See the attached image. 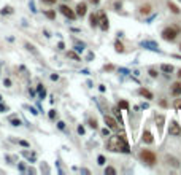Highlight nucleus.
Here are the masks:
<instances>
[{
    "label": "nucleus",
    "instance_id": "nucleus-1",
    "mask_svg": "<svg viewBox=\"0 0 181 175\" xmlns=\"http://www.w3.org/2000/svg\"><path fill=\"white\" fill-rule=\"evenodd\" d=\"M107 148L110 151H124L129 153V145L124 139V135H111L107 142Z\"/></svg>",
    "mask_w": 181,
    "mask_h": 175
},
{
    "label": "nucleus",
    "instance_id": "nucleus-2",
    "mask_svg": "<svg viewBox=\"0 0 181 175\" xmlns=\"http://www.w3.org/2000/svg\"><path fill=\"white\" fill-rule=\"evenodd\" d=\"M179 29L178 27H167V29H164V32H162V38L167 40V42H173L176 38Z\"/></svg>",
    "mask_w": 181,
    "mask_h": 175
},
{
    "label": "nucleus",
    "instance_id": "nucleus-3",
    "mask_svg": "<svg viewBox=\"0 0 181 175\" xmlns=\"http://www.w3.org/2000/svg\"><path fill=\"white\" fill-rule=\"evenodd\" d=\"M140 158H141L143 162H146L148 165H152V164L156 162V154L152 153V151H149V150H143L140 153Z\"/></svg>",
    "mask_w": 181,
    "mask_h": 175
},
{
    "label": "nucleus",
    "instance_id": "nucleus-4",
    "mask_svg": "<svg viewBox=\"0 0 181 175\" xmlns=\"http://www.w3.org/2000/svg\"><path fill=\"white\" fill-rule=\"evenodd\" d=\"M168 134L173 135V137H179L181 135V126L176 123V121H171L168 124Z\"/></svg>",
    "mask_w": 181,
    "mask_h": 175
},
{
    "label": "nucleus",
    "instance_id": "nucleus-5",
    "mask_svg": "<svg viewBox=\"0 0 181 175\" xmlns=\"http://www.w3.org/2000/svg\"><path fill=\"white\" fill-rule=\"evenodd\" d=\"M59 11H61L65 18H69V19H75V16H76V13L72 10V8L67 6V5H61V6H59Z\"/></svg>",
    "mask_w": 181,
    "mask_h": 175
},
{
    "label": "nucleus",
    "instance_id": "nucleus-6",
    "mask_svg": "<svg viewBox=\"0 0 181 175\" xmlns=\"http://www.w3.org/2000/svg\"><path fill=\"white\" fill-rule=\"evenodd\" d=\"M99 24H100V27H102V30H107L108 29V19H107V16H105V13H100L99 14Z\"/></svg>",
    "mask_w": 181,
    "mask_h": 175
},
{
    "label": "nucleus",
    "instance_id": "nucleus-7",
    "mask_svg": "<svg viewBox=\"0 0 181 175\" xmlns=\"http://www.w3.org/2000/svg\"><path fill=\"white\" fill-rule=\"evenodd\" d=\"M86 11H88V6H86L84 2H81V3L76 5V14H78V16H84Z\"/></svg>",
    "mask_w": 181,
    "mask_h": 175
},
{
    "label": "nucleus",
    "instance_id": "nucleus-8",
    "mask_svg": "<svg viewBox=\"0 0 181 175\" xmlns=\"http://www.w3.org/2000/svg\"><path fill=\"white\" fill-rule=\"evenodd\" d=\"M105 123H107V126L110 129H118V123L114 121V118H111V116H105Z\"/></svg>",
    "mask_w": 181,
    "mask_h": 175
},
{
    "label": "nucleus",
    "instance_id": "nucleus-9",
    "mask_svg": "<svg viewBox=\"0 0 181 175\" xmlns=\"http://www.w3.org/2000/svg\"><path fill=\"white\" fill-rule=\"evenodd\" d=\"M171 94L173 96H181V81H176L173 86H171Z\"/></svg>",
    "mask_w": 181,
    "mask_h": 175
},
{
    "label": "nucleus",
    "instance_id": "nucleus-10",
    "mask_svg": "<svg viewBox=\"0 0 181 175\" xmlns=\"http://www.w3.org/2000/svg\"><path fill=\"white\" fill-rule=\"evenodd\" d=\"M141 140L145 142V143H152V135H151V132H149V131H145V132H143Z\"/></svg>",
    "mask_w": 181,
    "mask_h": 175
},
{
    "label": "nucleus",
    "instance_id": "nucleus-11",
    "mask_svg": "<svg viewBox=\"0 0 181 175\" xmlns=\"http://www.w3.org/2000/svg\"><path fill=\"white\" fill-rule=\"evenodd\" d=\"M138 93H140V96L146 97V99H152V94L149 93L148 89H145V88H140V89H138Z\"/></svg>",
    "mask_w": 181,
    "mask_h": 175
},
{
    "label": "nucleus",
    "instance_id": "nucleus-12",
    "mask_svg": "<svg viewBox=\"0 0 181 175\" xmlns=\"http://www.w3.org/2000/svg\"><path fill=\"white\" fill-rule=\"evenodd\" d=\"M168 8H170V11H171V13H175V14L179 13V8H178L175 3H171V2H168Z\"/></svg>",
    "mask_w": 181,
    "mask_h": 175
},
{
    "label": "nucleus",
    "instance_id": "nucleus-13",
    "mask_svg": "<svg viewBox=\"0 0 181 175\" xmlns=\"http://www.w3.org/2000/svg\"><path fill=\"white\" fill-rule=\"evenodd\" d=\"M91 26H92V27L99 26V16H97V14H91Z\"/></svg>",
    "mask_w": 181,
    "mask_h": 175
},
{
    "label": "nucleus",
    "instance_id": "nucleus-14",
    "mask_svg": "<svg viewBox=\"0 0 181 175\" xmlns=\"http://www.w3.org/2000/svg\"><path fill=\"white\" fill-rule=\"evenodd\" d=\"M140 11H141L143 14H149V13H151V6H149V5H143V6L140 8Z\"/></svg>",
    "mask_w": 181,
    "mask_h": 175
},
{
    "label": "nucleus",
    "instance_id": "nucleus-15",
    "mask_svg": "<svg viewBox=\"0 0 181 175\" xmlns=\"http://www.w3.org/2000/svg\"><path fill=\"white\" fill-rule=\"evenodd\" d=\"M67 56H69L70 59H73V61H80V56L76 53H73V51H69V53H67Z\"/></svg>",
    "mask_w": 181,
    "mask_h": 175
},
{
    "label": "nucleus",
    "instance_id": "nucleus-16",
    "mask_svg": "<svg viewBox=\"0 0 181 175\" xmlns=\"http://www.w3.org/2000/svg\"><path fill=\"white\" fill-rule=\"evenodd\" d=\"M160 69L164 70V72H167V73H171V72H173V67H171V66H168V64H164V66H162Z\"/></svg>",
    "mask_w": 181,
    "mask_h": 175
},
{
    "label": "nucleus",
    "instance_id": "nucleus-17",
    "mask_svg": "<svg viewBox=\"0 0 181 175\" xmlns=\"http://www.w3.org/2000/svg\"><path fill=\"white\" fill-rule=\"evenodd\" d=\"M22 156H26L27 159H30V161H35V156L32 153H27V151H22Z\"/></svg>",
    "mask_w": 181,
    "mask_h": 175
},
{
    "label": "nucleus",
    "instance_id": "nucleus-18",
    "mask_svg": "<svg viewBox=\"0 0 181 175\" xmlns=\"http://www.w3.org/2000/svg\"><path fill=\"white\" fill-rule=\"evenodd\" d=\"M114 46H116V51H118V53H122V51H124V46H122L121 42H116V45H114Z\"/></svg>",
    "mask_w": 181,
    "mask_h": 175
},
{
    "label": "nucleus",
    "instance_id": "nucleus-19",
    "mask_svg": "<svg viewBox=\"0 0 181 175\" xmlns=\"http://www.w3.org/2000/svg\"><path fill=\"white\" fill-rule=\"evenodd\" d=\"M38 94H40V97H41V99L45 97V88H43L41 85H38Z\"/></svg>",
    "mask_w": 181,
    "mask_h": 175
},
{
    "label": "nucleus",
    "instance_id": "nucleus-20",
    "mask_svg": "<svg viewBox=\"0 0 181 175\" xmlns=\"http://www.w3.org/2000/svg\"><path fill=\"white\" fill-rule=\"evenodd\" d=\"M10 13H13V8H10V6H5L2 10V14H10Z\"/></svg>",
    "mask_w": 181,
    "mask_h": 175
},
{
    "label": "nucleus",
    "instance_id": "nucleus-21",
    "mask_svg": "<svg viewBox=\"0 0 181 175\" xmlns=\"http://www.w3.org/2000/svg\"><path fill=\"white\" fill-rule=\"evenodd\" d=\"M173 107L176 108V110H181V99H176L175 102H173Z\"/></svg>",
    "mask_w": 181,
    "mask_h": 175
},
{
    "label": "nucleus",
    "instance_id": "nucleus-22",
    "mask_svg": "<svg viewBox=\"0 0 181 175\" xmlns=\"http://www.w3.org/2000/svg\"><path fill=\"white\" fill-rule=\"evenodd\" d=\"M11 124H13L14 127H18V126H21V121H19L18 118H13V119H11Z\"/></svg>",
    "mask_w": 181,
    "mask_h": 175
},
{
    "label": "nucleus",
    "instance_id": "nucleus-23",
    "mask_svg": "<svg viewBox=\"0 0 181 175\" xmlns=\"http://www.w3.org/2000/svg\"><path fill=\"white\" fill-rule=\"evenodd\" d=\"M105 173H113L114 175V173H116V170H114L113 167H107V169H105Z\"/></svg>",
    "mask_w": 181,
    "mask_h": 175
},
{
    "label": "nucleus",
    "instance_id": "nucleus-24",
    "mask_svg": "<svg viewBox=\"0 0 181 175\" xmlns=\"http://www.w3.org/2000/svg\"><path fill=\"white\" fill-rule=\"evenodd\" d=\"M157 123H159L157 126H159V129H160V127H162V123H164V116H157Z\"/></svg>",
    "mask_w": 181,
    "mask_h": 175
},
{
    "label": "nucleus",
    "instance_id": "nucleus-25",
    "mask_svg": "<svg viewBox=\"0 0 181 175\" xmlns=\"http://www.w3.org/2000/svg\"><path fill=\"white\" fill-rule=\"evenodd\" d=\"M89 126L95 129V127H97V121H95V119H89Z\"/></svg>",
    "mask_w": 181,
    "mask_h": 175
},
{
    "label": "nucleus",
    "instance_id": "nucleus-26",
    "mask_svg": "<svg viewBox=\"0 0 181 175\" xmlns=\"http://www.w3.org/2000/svg\"><path fill=\"white\" fill-rule=\"evenodd\" d=\"M3 85H5L6 88H10V86H11V80H10V78H5V81H3Z\"/></svg>",
    "mask_w": 181,
    "mask_h": 175
},
{
    "label": "nucleus",
    "instance_id": "nucleus-27",
    "mask_svg": "<svg viewBox=\"0 0 181 175\" xmlns=\"http://www.w3.org/2000/svg\"><path fill=\"white\" fill-rule=\"evenodd\" d=\"M45 14H46L48 18H51V19H54V16H56V14H54V11H46Z\"/></svg>",
    "mask_w": 181,
    "mask_h": 175
},
{
    "label": "nucleus",
    "instance_id": "nucleus-28",
    "mask_svg": "<svg viewBox=\"0 0 181 175\" xmlns=\"http://www.w3.org/2000/svg\"><path fill=\"white\" fill-rule=\"evenodd\" d=\"M41 2H45V3H49V5H53V3H56L57 0H41Z\"/></svg>",
    "mask_w": 181,
    "mask_h": 175
},
{
    "label": "nucleus",
    "instance_id": "nucleus-29",
    "mask_svg": "<svg viewBox=\"0 0 181 175\" xmlns=\"http://www.w3.org/2000/svg\"><path fill=\"white\" fill-rule=\"evenodd\" d=\"M99 164H105V158H103V156H99Z\"/></svg>",
    "mask_w": 181,
    "mask_h": 175
},
{
    "label": "nucleus",
    "instance_id": "nucleus-30",
    "mask_svg": "<svg viewBox=\"0 0 181 175\" xmlns=\"http://www.w3.org/2000/svg\"><path fill=\"white\" fill-rule=\"evenodd\" d=\"M88 2H91V3H92V5H97V3H99V2H100V0H88Z\"/></svg>",
    "mask_w": 181,
    "mask_h": 175
},
{
    "label": "nucleus",
    "instance_id": "nucleus-31",
    "mask_svg": "<svg viewBox=\"0 0 181 175\" xmlns=\"http://www.w3.org/2000/svg\"><path fill=\"white\" fill-rule=\"evenodd\" d=\"M149 73H151V77H157V73H156V70H149Z\"/></svg>",
    "mask_w": 181,
    "mask_h": 175
},
{
    "label": "nucleus",
    "instance_id": "nucleus-32",
    "mask_svg": "<svg viewBox=\"0 0 181 175\" xmlns=\"http://www.w3.org/2000/svg\"><path fill=\"white\" fill-rule=\"evenodd\" d=\"M19 170H26V165L24 164H19Z\"/></svg>",
    "mask_w": 181,
    "mask_h": 175
},
{
    "label": "nucleus",
    "instance_id": "nucleus-33",
    "mask_svg": "<svg viewBox=\"0 0 181 175\" xmlns=\"http://www.w3.org/2000/svg\"><path fill=\"white\" fill-rule=\"evenodd\" d=\"M56 116V112H54V110H51V113H49V118H54Z\"/></svg>",
    "mask_w": 181,
    "mask_h": 175
},
{
    "label": "nucleus",
    "instance_id": "nucleus-34",
    "mask_svg": "<svg viewBox=\"0 0 181 175\" xmlns=\"http://www.w3.org/2000/svg\"><path fill=\"white\" fill-rule=\"evenodd\" d=\"M19 143H21L22 146H29V143H27V142H24V140H21V142H19Z\"/></svg>",
    "mask_w": 181,
    "mask_h": 175
},
{
    "label": "nucleus",
    "instance_id": "nucleus-35",
    "mask_svg": "<svg viewBox=\"0 0 181 175\" xmlns=\"http://www.w3.org/2000/svg\"><path fill=\"white\" fill-rule=\"evenodd\" d=\"M121 107L122 108H127V102H121Z\"/></svg>",
    "mask_w": 181,
    "mask_h": 175
},
{
    "label": "nucleus",
    "instance_id": "nucleus-36",
    "mask_svg": "<svg viewBox=\"0 0 181 175\" xmlns=\"http://www.w3.org/2000/svg\"><path fill=\"white\" fill-rule=\"evenodd\" d=\"M0 110H2V112H5V110H6V107H5V105H0Z\"/></svg>",
    "mask_w": 181,
    "mask_h": 175
},
{
    "label": "nucleus",
    "instance_id": "nucleus-37",
    "mask_svg": "<svg viewBox=\"0 0 181 175\" xmlns=\"http://www.w3.org/2000/svg\"><path fill=\"white\" fill-rule=\"evenodd\" d=\"M178 77H179V78H181V70H179V72H178Z\"/></svg>",
    "mask_w": 181,
    "mask_h": 175
},
{
    "label": "nucleus",
    "instance_id": "nucleus-38",
    "mask_svg": "<svg viewBox=\"0 0 181 175\" xmlns=\"http://www.w3.org/2000/svg\"><path fill=\"white\" fill-rule=\"evenodd\" d=\"M0 100H2V96H0Z\"/></svg>",
    "mask_w": 181,
    "mask_h": 175
},
{
    "label": "nucleus",
    "instance_id": "nucleus-39",
    "mask_svg": "<svg viewBox=\"0 0 181 175\" xmlns=\"http://www.w3.org/2000/svg\"><path fill=\"white\" fill-rule=\"evenodd\" d=\"M179 48H181V45H179Z\"/></svg>",
    "mask_w": 181,
    "mask_h": 175
}]
</instances>
